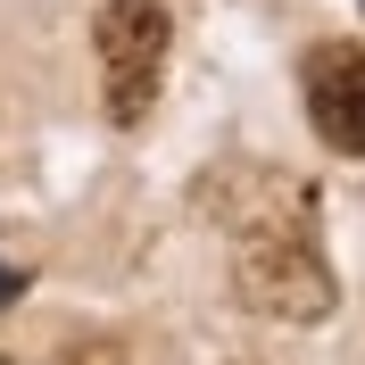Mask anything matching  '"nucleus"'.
<instances>
[{
  "label": "nucleus",
  "mask_w": 365,
  "mask_h": 365,
  "mask_svg": "<svg viewBox=\"0 0 365 365\" xmlns=\"http://www.w3.org/2000/svg\"><path fill=\"white\" fill-rule=\"evenodd\" d=\"M266 207H232V266L257 316H324L332 307V274L316 257V225H307V191L299 182L257 175Z\"/></svg>",
  "instance_id": "obj_1"
},
{
  "label": "nucleus",
  "mask_w": 365,
  "mask_h": 365,
  "mask_svg": "<svg viewBox=\"0 0 365 365\" xmlns=\"http://www.w3.org/2000/svg\"><path fill=\"white\" fill-rule=\"evenodd\" d=\"M166 25L158 0H108L100 25H91V50H100V91H108V116L116 125H141L158 108V83H166Z\"/></svg>",
  "instance_id": "obj_2"
},
{
  "label": "nucleus",
  "mask_w": 365,
  "mask_h": 365,
  "mask_svg": "<svg viewBox=\"0 0 365 365\" xmlns=\"http://www.w3.org/2000/svg\"><path fill=\"white\" fill-rule=\"evenodd\" d=\"M299 91H307V125H316L332 150L365 158V50L324 42L316 58H307V75H299Z\"/></svg>",
  "instance_id": "obj_3"
},
{
  "label": "nucleus",
  "mask_w": 365,
  "mask_h": 365,
  "mask_svg": "<svg viewBox=\"0 0 365 365\" xmlns=\"http://www.w3.org/2000/svg\"><path fill=\"white\" fill-rule=\"evenodd\" d=\"M67 365H116V349H75Z\"/></svg>",
  "instance_id": "obj_4"
},
{
  "label": "nucleus",
  "mask_w": 365,
  "mask_h": 365,
  "mask_svg": "<svg viewBox=\"0 0 365 365\" xmlns=\"http://www.w3.org/2000/svg\"><path fill=\"white\" fill-rule=\"evenodd\" d=\"M17 291H25V282H17V266H0V307H9Z\"/></svg>",
  "instance_id": "obj_5"
},
{
  "label": "nucleus",
  "mask_w": 365,
  "mask_h": 365,
  "mask_svg": "<svg viewBox=\"0 0 365 365\" xmlns=\"http://www.w3.org/2000/svg\"><path fill=\"white\" fill-rule=\"evenodd\" d=\"M0 365H9V357H0Z\"/></svg>",
  "instance_id": "obj_6"
}]
</instances>
